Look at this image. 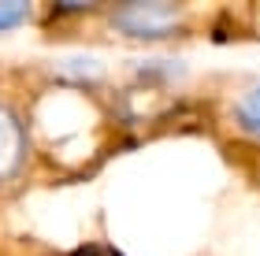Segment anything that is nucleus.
Segmentation results:
<instances>
[{"label":"nucleus","instance_id":"obj_4","mask_svg":"<svg viewBox=\"0 0 260 256\" xmlns=\"http://www.w3.org/2000/svg\"><path fill=\"white\" fill-rule=\"evenodd\" d=\"M26 19H30V4H22V0H0V33L22 26Z\"/></svg>","mask_w":260,"mask_h":256},{"label":"nucleus","instance_id":"obj_3","mask_svg":"<svg viewBox=\"0 0 260 256\" xmlns=\"http://www.w3.org/2000/svg\"><path fill=\"white\" fill-rule=\"evenodd\" d=\"M231 123L238 126L242 137H249V141H260V82L242 89L238 97L231 104Z\"/></svg>","mask_w":260,"mask_h":256},{"label":"nucleus","instance_id":"obj_1","mask_svg":"<svg viewBox=\"0 0 260 256\" xmlns=\"http://www.w3.org/2000/svg\"><path fill=\"white\" fill-rule=\"evenodd\" d=\"M112 26L134 41H168L186 22L179 4H123L112 11Z\"/></svg>","mask_w":260,"mask_h":256},{"label":"nucleus","instance_id":"obj_2","mask_svg":"<svg viewBox=\"0 0 260 256\" xmlns=\"http://www.w3.org/2000/svg\"><path fill=\"white\" fill-rule=\"evenodd\" d=\"M26 164V130L11 108H0V182L15 178Z\"/></svg>","mask_w":260,"mask_h":256}]
</instances>
